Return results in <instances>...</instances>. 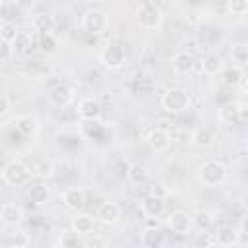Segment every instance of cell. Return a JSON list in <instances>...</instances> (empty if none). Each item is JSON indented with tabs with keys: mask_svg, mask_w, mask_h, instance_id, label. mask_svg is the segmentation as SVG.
I'll list each match as a JSON object with an SVG mask.
<instances>
[{
	"mask_svg": "<svg viewBox=\"0 0 248 248\" xmlns=\"http://www.w3.org/2000/svg\"><path fill=\"white\" fill-rule=\"evenodd\" d=\"M200 246L202 248H213L215 246V236H213V232H207V231H203L202 234H200Z\"/></svg>",
	"mask_w": 248,
	"mask_h": 248,
	"instance_id": "8d00e7d4",
	"label": "cell"
},
{
	"mask_svg": "<svg viewBox=\"0 0 248 248\" xmlns=\"http://www.w3.org/2000/svg\"><path fill=\"white\" fill-rule=\"evenodd\" d=\"M122 215V209L116 202H103L99 207H97V219L103 223V225H114Z\"/></svg>",
	"mask_w": 248,
	"mask_h": 248,
	"instance_id": "5bb4252c",
	"label": "cell"
},
{
	"mask_svg": "<svg viewBox=\"0 0 248 248\" xmlns=\"http://www.w3.org/2000/svg\"><path fill=\"white\" fill-rule=\"evenodd\" d=\"M169 138H170V143H172V141L184 143L188 136H186V132H182V130H170V132H169Z\"/></svg>",
	"mask_w": 248,
	"mask_h": 248,
	"instance_id": "74e56055",
	"label": "cell"
},
{
	"mask_svg": "<svg viewBox=\"0 0 248 248\" xmlns=\"http://www.w3.org/2000/svg\"><path fill=\"white\" fill-rule=\"evenodd\" d=\"M219 76H221V83L225 87H231V89H234V87L244 83V70L234 66V64L232 66H225Z\"/></svg>",
	"mask_w": 248,
	"mask_h": 248,
	"instance_id": "9a60e30c",
	"label": "cell"
},
{
	"mask_svg": "<svg viewBox=\"0 0 248 248\" xmlns=\"http://www.w3.org/2000/svg\"><path fill=\"white\" fill-rule=\"evenodd\" d=\"M27 198H29L31 203L43 205V203L48 200V188H46V184H43V182L31 184V186H29V192H27Z\"/></svg>",
	"mask_w": 248,
	"mask_h": 248,
	"instance_id": "cb8c5ba5",
	"label": "cell"
},
{
	"mask_svg": "<svg viewBox=\"0 0 248 248\" xmlns=\"http://www.w3.org/2000/svg\"><path fill=\"white\" fill-rule=\"evenodd\" d=\"M149 196H153V198H161V200H165V198L169 196V192H167V188H165V184H161V182H157V184H153V186L149 188Z\"/></svg>",
	"mask_w": 248,
	"mask_h": 248,
	"instance_id": "d590c367",
	"label": "cell"
},
{
	"mask_svg": "<svg viewBox=\"0 0 248 248\" xmlns=\"http://www.w3.org/2000/svg\"><path fill=\"white\" fill-rule=\"evenodd\" d=\"M213 236H215V244H219V246H223V248L236 246V242H238V232H236V229L231 227V225L219 227L217 232H213Z\"/></svg>",
	"mask_w": 248,
	"mask_h": 248,
	"instance_id": "7402d4cb",
	"label": "cell"
},
{
	"mask_svg": "<svg viewBox=\"0 0 248 248\" xmlns=\"http://www.w3.org/2000/svg\"><path fill=\"white\" fill-rule=\"evenodd\" d=\"M231 58H232L234 66H238V68L246 66V62H248V45H246V43H236V45H232V48H231Z\"/></svg>",
	"mask_w": 248,
	"mask_h": 248,
	"instance_id": "4316f807",
	"label": "cell"
},
{
	"mask_svg": "<svg viewBox=\"0 0 248 248\" xmlns=\"http://www.w3.org/2000/svg\"><path fill=\"white\" fill-rule=\"evenodd\" d=\"M163 232L159 229H145L141 232V244L145 248H161L163 246Z\"/></svg>",
	"mask_w": 248,
	"mask_h": 248,
	"instance_id": "d4e9b609",
	"label": "cell"
},
{
	"mask_svg": "<svg viewBox=\"0 0 248 248\" xmlns=\"http://www.w3.org/2000/svg\"><path fill=\"white\" fill-rule=\"evenodd\" d=\"M83 248H108V242H107L103 236H99V234H93V236H89V238L85 240Z\"/></svg>",
	"mask_w": 248,
	"mask_h": 248,
	"instance_id": "e575fe53",
	"label": "cell"
},
{
	"mask_svg": "<svg viewBox=\"0 0 248 248\" xmlns=\"http://www.w3.org/2000/svg\"><path fill=\"white\" fill-rule=\"evenodd\" d=\"M14 45V50H23L25 46H27V37H25V33H17V37H16V41L12 43Z\"/></svg>",
	"mask_w": 248,
	"mask_h": 248,
	"instance_id": "f35d334b",
	"label": "cell"
},
{
	"mask_svg": "<svg viewBox=\"0 0 248 248\" xmlns=\"http://www.w3.org/2000/svg\"><path fill=\"white\" fill-rule=\"evenodd\" d=\"M145 141H147V145H149L153 151H157V153L167 151V149L170 147L169 132L163 130V128H153V130H149V134L145 136Z\"/></svg>",
	"mask_w": 248,
	"mask_h": 248,
	"instance_id": "4fadbf2b",
	"label": "cell"
},
{
	"mask_svg": "<svg viewBox=\"0 0 248 248\" xmlns=\"http://www.w3.org/2000/svg\"><path fill=\"white\" fill-rule=\"evenodd\" d=\"M37 46L41 52L45 54H54L58 50V39L52 31H45V33H39V41H37Z\"/></svg>",
	"mask_w": 248,
	"mask_h": 248,
	"instance_id": "603a6c76",
	"label": "cell"
},
{
	"mask_svg": "<svg viewBox=\"0 0 248 248\" xmlns=\"http://www.w3.org/2000/svg\"><path fill=\"white\" fill-rule=\"evenodd\" d=\"M126 178H128V182L130 184H143L145 182V178H147V172H145V169H143V165H140V163H132L130 167H128V170H126Z\"/></svg>",
	"mask_w": 248,
	"mask_h": 248,
	"instance_id": "484cf974",
	"label": "cell"
},
{
	"mask_svg": "<svg viewBox=\"0 0 248 248\" xmlns=\"http://www.w3.org/2000/svg\"><path fill=\"white\" fill-rule=\"evenodd\" d=\"M217 118H219V122H221L223 126H236V124H242L238 103L221 105L219 110H217Z\"/></svg>",
	"mask_w": 248,
	"mask_h": 248,
	"instance_id": "7c38bea8",
	"label": "cell"
},
{
	"mask_svg": "<svg viewBox=\"0 0 248 248\" xmlns=\"http://www.w3.org/2000/svg\"><path fill=\"white\" fill-rule=\"evenodd\" d=\"M76 112L78 116L83 120V122H97L101 118V112H103V107H101V101L97 97H83L78 107H76Z\"/></svg>",
	"mask_w": 248,
	"mask_h": 248,
	"instance_id": "ba28073f",
	"label": "cell"
},
{
	"mask_svg": "<svg viewBox=\"0 0 248 248\" xmlns=\"http://www.w3.org/2000/svg\"><path fill=\"white\" fill-rule=\"evenodd\" d=\"M60 246L62 248H81L79 242H78V234L72 232V231H64L62 236H60Z\"/></svg>",
	"mask_w": 248,
	"mask_h": 248,
	"instance_id": "d6a6232c",
	"label": "cell"
},
{
	"mask_svg": "<svg viewBox=\"0 0 248 248\" xmlns=\"http://www.w3.org/2000/svg\"><path fill=\"white\" fill-rule=\"evenodd\" d=\"M190 105H192V97L182 87H169L161 97V107L172 114L186 112L190 108Z\"/></svg>",
	"mask_w": 248,
	"mask_h": 248,
	"instance_id": "6da1fadb",
	"label": "cell"
},
{
	"mask_svg": "<svg viewBox=\"0 0 248 248\" xmlns=\"http://www.w3.org/2000/svg\"><path fill=\"white\" fill-rule=\"evenodd\" d=\"M0 23H2V19H0Z\"/></svg>",
	"mask_w": 248,
	"mask_h": 248,
	"instance_id": "7bdbcfd3",
	"label": "cell"
},
{
	"mask_svg": "<svg viewBox=\"0 0 248 248\" xmlns=\"http://www.w3.org/2000/svg\"><path fill=\"white\" fill-rule=\"evenodd\" d=\"M190 141H192L196 147H200V149L213 147V145H215V132H213L211 128H207V126H200V128H196V130L192 132Z\"/></svg>",
	"mask_w": 248,
	"mask_h": 248,
	"instance_id": "e0dca14e",
	"label": "cell"
},
{
	"mask_svg": "<svg viewBox=\"0 0 248 248\" xmlns=\"http://www.w3.org/2000/svg\"><path fill=\"white\" fill-rule=\"evenodd\" d=\"M74 97H76L74 87L68 85V83H58V85H54V87L46 93V101H48L52 107H56V108H66V107H70L72 101H74Z\"/></svg>",
	"mask_w": 248,
	"mask_h": 248,
	"instance_id": "52a82bcc",
	"label": "cell"
},
{
	"mask_svg": "<svg viewBox=\"0 0 248 248\" xmlns=\"http://www.w3.org/2000/svg\"><path fill=\"white\" fill-rule=\"evenodd\" d=\"M21 219H23V211H21V207L17 203L8 202V203H4L0 207V221L4 225H19Z\"/></svg>",
	"mask_w": 248,
	"mask_h": 248,
	"instance_id": "44dd1931",
	"label": "cell"
},
{
	"mask_svg": "<svg viewBox=\"0 0 248 248\" xmlns=\"http://www.w3.org/2000/svg\"><path fill=\"white\" fill-rule=\"evenodd\" d=\"M167 225H169V229H170L172 232H176V234H188V232L192 231V227H194L192 215H190L188 211H184V209H174V211L169 215Z\"/></svg>",
	"mask_w": 248,
	"mask_h": 248,
	"instance_id": "9c48e42d",
	"label": "cell"
},
{
	"mask_svg": "<svg viewBox=\"0 0 248 248\" xmlns=\"http://www.w3.org/2000/svg\"><path fill=\"white\" fill-rule=\"evenodd\" d=\"M62 202H64V205H66L68 209L78 211V209L85 203V194H83V190H81L79 186H70V188L64 190Z\"/></svg>",
	"mask_w": 248,
	"mask_h": 248,
	"instance_id": "ffe728a7",
	"label": "cell"
},
{
	"mask_svg": "<svg viewBox=\"0 0 248 248\" xmlns=\"http://www.w3.org/2000/svg\"><path fill=\"white\" fill-rule=\"evenodd\" d=\"M196 56L190 52V50H180V52H176L174 56H172V60H170V68H172V72L176 74V76H188L194 68H196Z\"/></svg>",
	"mask_w": 248,
	"mask_h": 248,
	"instance_id": "30bf717a",
	"label": "cell"
},
{
	"mask_svg": "<svg viewBox=\"0 0 248 248\" xmlns=\"http://www.w3.org/2000/svg\"><path fill=\"white\" fill-rule=\"evenodd\" d=\"M14 45L12 43H8V41H4V39H0V62H6V60H10L12 56H14Z\"/></svg>",
	"mask_w": 248,
	"mask_h": 248,
	"instance_id": "836d02e7",
	"label": "cell"
},
{
	"mask_svg": "<svg viewBox=\"0 0 248 248\" xmlns=\"http://www.w3.org/2000/svg\"><path fill=\"white\" fill-rule=\"evenodd\" d=\"M198 178L205 186H219L227 180V167L219 159H207L198 169Z\"/></svg>",
	"mask_w": 248,
	"mask_h": 248,
	"instance_id": "3957f363",
	"label": "cell"
},
{
	"mask_svg": "<svg viewBox=\"0 0 248 248\" xmlns=\"http://www.w3.org/2000/svg\"><path fill=\"white\" fill-rule=\"evenodd\" d=\"M136 19L140 23V27L147 29V31H157L163 25V12L159 8V4L147 0L141 2L136 10Z\"/></svg>",
	"mask_w": 248,
	"mask_h": 248,
	"instance_id": "7a4b0ae2",
	"label": "cell"
},
{
	"mask_svg": "<svg viewBox=\"0 0 248 248\" xmlns=\"http://www.w3.org/2000/svg\"><path fill=\"white\" fill-rule=\"evenodd\" d=\"M8 112H10V101L6 95H0V116H4Z\"/></svg>",
	"mask_w": 248,
	"mask_h": 248,
	"instance_id": "ab89813d",
	"label": "cell"
},
{
	"mask_svg": "<svg viewBox=\"0 0 248 248\" xmlns=\"http://www.w3.org/2000/svg\"><path fill=\"white\" fill-rule=\"evenodd\" d=\"M81 27L89 35H101L108 29V14L101 8H89L81 16Z\"/></svg>",
	"mask_w": 248,
	"mask_h": 248,
	"instance_id": "277c9868",
	"label": "cell"
},
{
	"mask_svg": "<svg viewBox=\"0 0 248 248\" xmlns=\"http://www.w3.org/2000/svg\"><path fill=\"white\" fill-rule=\"evenodd\" d=\"M227 10L232 16H244L248 12V2L246 0H229L227 2Z\"/></svg>",
	"mask_w": 248,
	"mask_h": 248,
	"instance_id": "4dcf8cb0",
	"label": "cell"
},
{
	"mask_svg": "<svg viewBox=\"0 0 248 248\" xmlns=\"http://www.w3.org/2000/svg\"><path fill=\"white\" fill-rule=\"evenodd\" d=\"M17 27H16V23L14 21H2L0 23V39H4V41H8V43H14L16 41V37H17Z\"/></svg>",
	"mask_w": 248,
	"mask_h": 248,
	"instance_id": "f546056e",
	"label": "cell"
},
{
	"mask_svg": "<svg viewBox=\"0 0 248 248\" xmlns=\"http://www.w3.org/2000/svg\"><path fill=\"white\" fill-rule=\"evenodd\" d=\"M14 126H16V130H17L21 136H25V138L35 136V134L39 132V120H37L35 114H21V116H17V118L14 120Z\"/></svg>",
	"mask_w": 248,
	"mask_h": 248,
	"instance_id": "ac0fdd59",
	"label": "cell"
},
{
	"mask_svg": "<svg viewBox=\"0 0 248 248\" xmlns=\"http://www.w3.org/2000/svg\"><path fill=\"white\" fill-rule=\"evenodd\" d=\"M225 68L223 58L217 52H207L202 60H200V72L205 76H217L221 74V70Z\"/></svg>",
	"mask_w": 248,
	"mask_h": 248,
	"instance_id": "2e32d148",
	"label": "cell"
},
{
	"mask_svg": "<svg viewBox=\"0 0 248 248\" xmlns=\"http://www.w3.org/2000/svg\"><path fill=\"white\" fill-rule=\"evenodd\" d=\"M8 248H21V246H16V244H12V246H8Z\"/></svg>",
	"mask_w": 248,
	"mask_h": 248,
	"instance_id": "b9f144b4",
	"label": "cell"
},
{
	"mask_svg": "<svg viewBox=\"0 0 248 248\" xmlns=\"http://www.w3.org/2000/svg\"><path fill=\"white\" fill-rule=\"evenodd\" d=\"M33 23H35V27L41 31V33H45V31H50L52 29V17L50 16H46V14H37L35 16V19H33Z\"/></svg>",
	"mask_w": 248,
	"mask_h": 248,
	"instance_id": "1f68e13d",
	"label": "cell"
},
{
	"mask_svg": "<svg viewBox=\"0 0 248 248\" xmlns=\"http://www.w3.org/2000/svg\"><path fill=\"white\" fill-rule=\"evenodd\" d=\"M141 211H143V215H147V219H159L165 213V200L153 198L147 194L141 200Z\"/></svg>",
	"mask_w": 248,
	"mask_h": 248,
	"instance_id": "d6986e66",
	"label": "cell"
},
{
	"mask_svg": "<svg viewBox=\"0 0 248 248\" xmlns=\"http://www.w3.org/2000/svg\"><path fill=\"white\" fill-rule=\"evenodd\" d=\"M33 172H35V176H37V178L46 180V178H50V176H52V172H54V165H52V161H50V159H39V161L35 163Z\"/></svg>",
	"mask_w": 248,
	"mask_h": 248,
	"instance_id": "83f0119b",
	"label": "cell"
},
{
	"mask_svg": "<svg viewBox=\"0 0 248 248\" xmlns=\"http://www.w3.org/2000/svg\"><path fill=\"white\" fill-rule=\"evenodd\" d=\"M29 169L23 165V161L19 159H12L4 165L2 169V180L8 184V186H21L29 180Z\"/></svg>",
	"mask_w": 248,
	"mask_h": 248,
	"instance_id": "8992f818",
	"label": "cell"
},
{
	"mask_svg": "<svg viewBox=\"0 0 248 248\" xmlns=\"http://www.w3.org/2000/svg\"><path fill=\"white\" fill-rule=\"evenodd\" d=\"M192 223L203 232V231H209L211 227H213V223H215V217L209 213V211H198L194 217H192Z\"/></svg>",
	"mask_w": 248,
	"mask_h": 248,
	"instance_id": "f1b7e54d",
	"label": "cell"
},
{
	"mask_svg": "<svg viewBox=\"0 0 248 248\" xmlns=\"http://www.w3.org/2000/svg\"><path fill=\"white\" fill-rule=\"evenodd\" d=\"M72 232H76L78 236H91L95 231V217L89 213H76L72 217Z\"/></svg>",
	"mask_w": 248,
	"mask_h": 248,
	"instance_id": "8fae6325",
	"label": "cell"
},
{
	"mask_svg": "<svg viewBox=\"0 0 248 248\" xmlns=\"http://www.w3.org/2000/svg\"><path fill=\"white\" fill-rule=\"evenodd\" d=\"M27 234L21 231V232H17V238H16V246H21V248H25L27 246Z\"/></svg>",
	"mask_w": 248,
	"mask_h": 248,
	"instance_id": "60d3db41",
	"label": "cell"
},
{
	"mask_svg": "<svg viewBox=\"0 0 248 248\" xmlns=\"http://www.w3.org/2000/svg\"><path fill=\"white\" fill-rule=\"evenodd\" d=\"M99 62L107 68V70H118L124 66L126 62V52L124 46L118 43H107L101 52H99Z\"/></svg>",
	"mask_w": 248,
	"mask_h": 248,
	"instance_id": "5b68a950",
	"label": "cell"
}]
</instances>
